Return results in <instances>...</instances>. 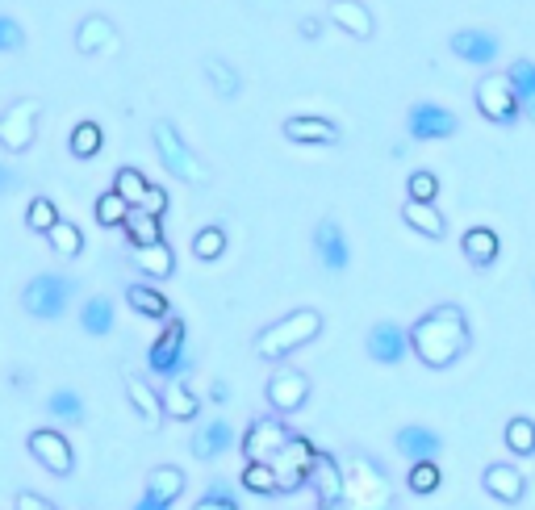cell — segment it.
Returning a JSON list of instances; mask_svg holds the SVG:
<instances>
[{"label": "cell", "instance_id": "6da1fadb", "mask_svg": "<svg viewBox=\"0 0 535 510\" xmlns=\"http://www.w3.org/2000/svg\"><path fill=\"white\" fill-rule=\"evenodd\" d=\"M406 343L427 368H452L464 352H469L473 331H469L464 310L448 301V306H435V310H427L423 318H418L406 331Z\"/></svg>", "mask_w": 535, "mask_h": 510}, {"label": "cell", "instance_id": "7a4b0ae2", "mask_svg": "<svg viewBox=\"0 0 535 510\" xmlns=\"http://www.w3.org/2000/svg\"><path fill=\"white\" fill-rule=\"evenodd\" d=\"M318 335H322V314L310 310V306H301V310H293L285 318L268 322V327L255 335V356L260 360H285V356L297 352V347L314 343Z\"/></svg>", "mask_w": 535, "mask_h": 510}, {"label": "cell", "instance_id": "3957f363", "mask_svg": "<svg viewBox=\"0 0 535 510\" xmlns=\"http://www.w3.org/2000/svg\"><path fill=\"white\" fill-rule=\"evenodd\" d=\"M389 481L381 473L377 460L352 456L343 465V502H352V510H389Z\"/></svg>", "mask_w": 535, "mask_h": 510}, {"label": "cell", "instance_id": "277c9868", "mask_svg": "<svg viewBox=\"0 0 535 510\" xmlns=\"http://www.w3.org/2000/svg\"><path fill=\"white\" fill-rule=\"evenodd\" d=\"M151 138H155V155H159V164H164L176 180H189V184H205L209 180V168L201 164V159L193 155V147L180 138V130L172 122L159 118L151 126Z\"/></svg>", "mask_w": 535, "mask_h": 510}, {"label": "cell", "instance_id": "5b68a950", "mask_svg": "<svg viewBox=\"0 0 535 510\" xmlns=\"http://www.w3.org/2000/svg\"><path fill=\"white\" fill-rule=\"evenodd\" d=\"M76 297V281L72 276H59V272H42L34 281L21 289V306L34 318H59Z\"/></svg>", "mask_w": 535, "mask_h": 510}, {"label": "cell", "instance_id": "8992f818", "mask_svg": "<svg viewBox=\"0 0 535 510\" xmlns=\"http://www.w3.org/2000/svg\"><path fill=\"white\" fill-rule=\"evenodd\" d=\"M184 339H189V331H184L180 318H164V331H159V339L151 343L147 352V364L155 377L164 381H176L189 373V347H184Z\"/></svg>", "mask_w": 535, "mask_h": 510}, {"label": "cell", "instance_id": "52a82bcc", "mask_svg": "<svg viewBox=\"0 0 535 510\" xmlns=\"http://www.w3.org/2000/svg\"><path fill=\"white\" fill-rule=\"evenodd\" d=\"M314 456H318V448L310 444L306 435H289V444L268 460L272 473H276V494H293V490H301V485L310 481Z\"/></svg>", "mask_w": 535, "mask_h": 510}, {"label": "cell", "instance_id": "ba28073f", "mask_svg": "<svg viewBox=\"0 0 535 510\" xmlns=\"http://www.w3.org/2000/svg\"><path fill=\"white\" fill-rule=\"evenodd\" d=\"M473 101H477V113H481L485 122H494V126H515L519 122L515 92H510V84H506L502 72L481 76L477 88H473Z\"/></svg>", "mask_w": 535, "mask_h": 510}, {"label": "cell", "instance_id": "9c48e42d", "mask_svg": "<svg viewBox=\"0 0 535 510\" xmlns=\"http://www.w3.org/2000/svg\"><path fill=\"white\" fill-rule=\"evenodd\" d=\"M38 109H42V101L26 97V101H17V105H9L5 113H0V147L13 151V155L30 151L34 134H38Z\"/></svg>", "mask_w": 535, "mask_h": 510}, {"label": "cell", "instance_id": "30bf717a", "mask_svg": "<svg viewBox=\"0 0 535 510\" xmlns=\"http://www.w3.org/2000/svg\"><path fill=\"white\" fill-rule=\"evenodd\" d=\"M289 427L285 419H272V414H260L247 431H243V456H247V465H268V460L281 452L289 444Z\"/></svg>", "mask_w": 535, "mask_h": 510}, {"label": "cell", "instance_id": "8fae6325", "mask_svg": "<svg viewBox=\"0 0 535 510\" xmlns=\"http://www.w3.org/2000/svg\"><path fill=\"white\" fill-rule=\"evenodd\" d=\"M264 398L276 414H293V410H301L310 402V377L301 373V368H289V364L276 368V373L268 377V385H264Z\"/></svg>", "mask_w": 535, "mask_h": 510}, {"label": "cell", "instance_id": "7c38bea8", "mask_svg": "<svg viewBox=\"0 0 535 510\" xmlns=\"http://www.w3.org/2000/svg\"><path fill=\"white\" fill-rule=\"evenodd\" d=\"M30 456L38 460L46 473H55V477H67L76 469V452H72V444H67V435L51 431V427L30 431Z\"/></svg>", "mask_w": 535, "mask_h": 510}, {"label": "cell", "instance_id": "4fadbf2b", "mask_svg": "<svg viewBox=\"0 0 535 510\" xmlns=\"http://www.w3.org/2000/svg\"><path fill=\"white\" fill-rule=\"evenodd\" d=\"M456 126H460V122H456V113L444 109V105H431V101H418V105H410V113H406V130H410L414 143H435V138H452Z\"/></svg>", "mask_w": 535, "mask_h": 510}, {"label": "cell", "instance_id": "5bb4252c", "mask_svg": "<svg viewBox=\"0 0 535 510\" xmlns=\"http://www.w3.org/2000/svg\"><path fill=\"white\" fill-rule=\"evenodd\" d=\"M314 255L327 272H343L347 264H352V247H347V235H343V226L335 218H322L314 226Z\"/></svg>", "mask_w": 535, "mask_h": 510}, {"label": "cell", "instance_id": "9a60e30c", "mask_svg": "<svg viewBox=\"0 0 535 510\" xmlns=\"http://www.w3.org/2000/svg\"><path fill=\"white\" fill-rule=\"evenodd\" d=\"M306 485H314L318 510H335V506L343 502V465H339V460H335L331 452H318Z\"/></svg>", "mask_w": 535, "mask_h": 510}, {"label": "cell", "instance_id": "2e32d148", "mask_svg": "<svg viewBox=\"0 0 535 510\" xmlns=\"http://www.w3.org/2000/svg\"><path fill=\"white\" fill-rule=\"evenodd\" d=\"M406 352H410V343L398 322H377V327L368 331V356L377 364H402Z\"/></svg>", "mask_w": 535, "mask_h": 510}, {"label": "cell", "instance_id": "e0dca14e", "mask_svg": "<svg viewBox=\"0 0 535 510\" xmlns=\"http://www.w3.org/2000/svg\"><path fill=\"white\" fill-rule=\"evenodd\" d=\"M285 138L289 143H306V147H335L339 130H335V122L318 118V113H301V118L285 122Z\"/></svg>", "mask_w": 535, "mask_h": 510}, {"label": "cell", "instance_id": "ac0fdd59", "mask_svg": "<svg viewBox=\"0 0 535 510\" xmlns=\"http://www.w3.org/2000/svg\"><path fill=\"white\" fill-rule=\"evenodd\" d=\"M498 51H502V42L490 34V30H460V34H452V55L456 59H464V63H494L498 59Z\"/></svg>", "mask_w": 535, "mask_h": 510}, {"label": "cell", "instance_id": "d6986e66", "mask_svg": "<svg viewBox=\"0 0 535 510\" xmlns=\"http://www.w3.org/2000/svg\"><path fill=\"white\" fill-rule=\"evenodd\" d=\"M481 485H485V494L506 502V506H515L527 494V477L515 465H490V469L481 473Z\"/></svg>", "mask_w": 535, "mask_h": 510}, {"label": "cell", "instance_id": "ffe728a7", "mask_svg": "<svg viewBox=\"0 0 535 510\" xmlns=\"http://www.w3.org/2000/svg\"><path fill=\"white\" fill-rule=\"evenodd\" d=\"M398 452L410 460V465H418V460H439L444 439H439V431H431V427H402L398 431Z\"/></svg>", "mask_w": 535, "mask_h": 510}, {"label": "cell", "instance_id": "44dd1931", "mask_svg": "<svg viewBox=\"0 0 535 510\" xmlns=\"http://www.w3.org/2000/svg\"><path fill=\"white\" fill-rule=\"evenodd\" d=\"M502 76H506L510 92H515L519 118H531V122H535V63H531V59H515Z\"/></svg>", "mask_w": 535, "mask_h": 510}, {"label": "cell", "instance_id": "7402d4cb", "mask_svg": "<svg viewBox=\"0 0 535 510\" xmlns=\"http://www.w3.org/2000/svg\"><path fill=\"white\" fill-rule=\"evenodd\" d=\"M159 406H164V419H176V423H193L201 414V398L189 389V381H168V389L159 393Z\"/></svg>", "mask_w": 535, "mask_h": 510}, {"label": "cell", "instance_id": "603a6c76", "mask_svg": "<svg viewBox=\"0 0 535 510\" xmlns=\"http://www.w3.org/2000/svg\"><path fill=\"white\" fill-rule=\"evenodd\" d=\"M460 251H464V260H469L473 268H490L502 255V239L494 235L490 226H473V230H464Z\"/></svg>", "mask_w": 535, "mask_h": 510}, {"label": "cell", "instance_id": "cb8c5ba5", "mask_svg": "<svg viewBox=\"0 0 535 510\" xmlns=\"http://www.w3.org/2000/svg\"><path fill=\"white\" fill-rule=\"evenodd\" d=\"M331 21L339 30H347L356 42L372 38V30H377V21H372L368 5H360V0H331Z\"/></svg>", "mask_w": 535, "mask_h": 510}, {"label": "cell", "instance_id": "d4e9b609", "mask_svg": "<svg viewBox=\"0 0 535 510\" xmlns=\"http://www.w3.org/2000/svg\"><path fill=\"white\" fill-rule=\"evenodd\" d=\"M193 456L197 460H218L226 448H235V431H230V423L226 419H209L197 435H193Z\"/></svg>", "mask_w": 535, "mask_h": 510}, {"label": "cell", "instance_id": "484cf974", "mask_svg": "<svg viewBox=\"0 0 535 510\" xmlns=\"http://www.w3.org/2000/svg\"><path fill=\"white\" fill-rule=\"evenodd\" d=\"M76 46H80L84 55L113 51V46H118V30H113V21H109V17L92 13V17H84V26L76 30Z\"/></svg>", "mask_w": 535, "mask_h": 510}, {"label": "cell", "instance_id": "4316f807", "mask_svg": "<svg viewBox=\"0 0 535 510\" xmlns=\"http://www.w3.org/2000/svg\"><path fill=\"white\" fill-rule=\"evenodd\" d=\"M126 398H130V406L138 410V419H143L147 427H159L164 423V406H159V393L143 381V377H126Z\"/></svg>", "mask_w": 535, "mask_h": 510}, {"label": "cell", "instance_id": "83f0119b", "mask_svg": "<svg viewBox=\"0 0 535 510\" xmlns=\"http://www.w3.org/2000/svg\"><path fill=\"white\" fill-rule=\"evenodd\" d=\"M184 473L176 469V465H155L151 473H147V498H155V502H164V506H172L180 494H184Z\"/></svg>", "mask_w": 535, "mask_h": 510}, {"label": "cell", "instance_id": "f1b7e54d", "mask_svg": "<svg viewBox=\"0 0 535 510\" xmlns=\"http://www.w3.org/2000/svg\"><path fill=\"white\" fill-rule=\"evenodd\" d=\"M134 264L143 268L151 281H168V276L176 272V255L168 243H151V247H134Z\"/></svg>", "mask_w": 535, "mask_h": 510}, {"label": "cell", "instance_id": "f546056e", "mask_svg": "<svg viewBox=\"0 0 535 510\" xmlns=\"http://www.w3.org/2000/svg\"><path fill=\"white\" fill-rule=\"evenodd\" d=\"M122 230L130 235V243L134 247H151V243H164V226H159V218L155 214H147V210H134L122 218Z\"/></svg>", "mask_w": 535, "mask_h": 510}, {"label": "cell", "instance_id": "4dcf8cb0", "mask_svg": "<svg viewBox=\"0 0 535 510\" xmlns=\"http://www.w3.org/2000/svg\"><path fill=\"white\" fill-rule=\"evenodd\" d=\"M402 218H406V226H410V230H418V235H427V239H444V230H448L444 214H439L435 205H418V201H406Z\"/></svg>", "mask_w": 535, "mask_h": 510}, {"label": "cell", "instance_id": "1f68e13d", "mask_svg": "<svg viewBox=\"0 0 535 510\" xmlns=\"http://www.w3.org/2000/svg\"><path fill=\"white\" fill-rule=\"evenodd\" d=\"M126 301H130V310L143 314V318H172L168 297L159 293V289H151V285H130L126 289Z\"/></svg>", "mask_w": 535, "mask_h": 510}, {"label": "cell", "instance_id": "d6a6232c", "mask_svg": "<svg viewBox=\"0 0 535 510\" xmlns=\"http://www.w3.org/2000/svg\"><path fill=\"white\" fill-rule=\"evenodd\" d=\"M80 327L88 335H109L113 331V301L109 297H88L80 310Z\"/></svg>", "mask_w": 535, "mask_h": 510}, {"label": "cell", "instance_id": "836d02e7", "mask_svg": "<svg viewBox=\"0 0 535 510\" xmlns=\"http://www.w3.org/2000/svg\"><path fill=\"white\" fill-rule=\"evenodd\" d=\"M113 180H118V184H113V193H118L130 210H134V205H143L147 184H151L143 172H138V168H118V176H113Z\"/></svg>", "mask_w": 535, "mask_h": 510}, {"label": "cell", "instance_id": "e575fe53", "mask_svg": "<svg viewBox=\"0 0 535 510\" xmlns=\"http://www.w3.org/2000/svg\"><path fill=\"white\" fill-rule=\"evenodd\" d=\"M506 448L515 452V456H531L535 452V423L531 419H523V414H515V419L506 423Z\"/></svg>", "mask_w": 535, "mask_h": 510}, {"label": "cell", "instance_id": "d590c367", "mask_svg": "<svg viewBox=\"0 0 535 510\" xmlns=\"http://www.w3.org/2000/svg\"><path fill=\"white\" fill-rule=\"evenodd\" d=\"M46 410H51L55 419H63V423H84V398L76 389H55L51 402H46Z\"/></svg>", "mask_w": 535, "mask_h": 510}, {"label": "cell", "instance_id": "8d00e7d4", "mask_svg": "<svg viewBox=\"0 0 535 510\" xmlns=\"http://www.w3.org/2000/svg\"><path fill=\"white\" fill-rule=\"evenodd\" d=\"M406 485H410V494H435L439 485H444V473H439L435 460H418L406 473Z\"/></svg>", "mask_w": 535, "mask_h": 510}, {"label": "cell", "instance_id": "74e56055", "mask_svg": "<svg viewBox=\"0 0 535 510\" xmlns=\"http://www.w3.org/2000/svg\"><path fill=\"white\" fill-rule=\"evenodd\" d=\"M205 76L214 80V88H218V97H239V88H243V80H239V72L230 67L226 59H205Z\"/></svg>", "mask_w": 535, "mask_h": 510}, {"label": "cell", "instance_id": "f35d334b", "mask_svg": "<svg viewBox=\"0 0 535 510\" xmlns=\"http://www.w3.org/2000/svg\"><path fill=\"white\" fill-rule=\"evenodd\" d=\"M101 143H105L101 126H97V122H80V126L72 130V143H67V147H72L76 159H92V155L101 151Z\"/></svg>", "mask_w": 535, "mask_h": 510}, {"label": "cell", "instance_id": "ab89813d", "mask_svg": "<svg viewBox=\"0 0 535 510\" xmlns=\"http://www.w3.org/2000/svg\"><path fill=\"white\" fill-rule=\"evenodd\" d=\"M46 239H51V247L59 251V255H67V260H72V255H80V247H84V235H80V226H72V222H55L51 230H46Z\"/></svg>", "mask_w": 535, "mask_h": 510}, {"label": "cell", "instance_id": "60d3db41", "mask_svg": "<svg viewBox=\"0 0 535 510\" xmlns=\"http://www.w3.org/2000/svg\"><path fill=\"white\" fill-rule=\"evenodd\" d=\"M406 197L418 201V205H435V197H439V176L427 172V168L410 172V180H406Z\"/></svg>", "mask_w": 535, "mask_h": 510}, {"label": "cell", "instance_id": "b9f144b4", "mask_svg": "<svg viewBox=\"0 0 535 510\" xmlns=\"http://www.w3.org/2000/svg\"><path fill=\"white\" fill-rule=\"evenodd\" d=\"M226 251V230L222 226H205L193 235V255L197 260H218V255Z\"/></svg>", "mask_w": 535, "mask_h": 510}, {"label": "cell", "instance_id": "7bdbcfd3", "mask_svg": "<svg viewBox=\"0 0 535 510\" xmlns=\"http://www.w3.org/2000/svg\"><path fill=\"white\" fill-rule=\"evenodd\" d=\"M193 510H239V498H235V490H230L226 481H214V485H209V490L197 498Z\"/></svg>", "mask_w": 535, "mask_h": 510}, {"label": "cell", "instance_id": "ee69618b", "mask_svg": "<svg viewBox=\"0 0 535 510\" xmlns=\"http://www.w3.org/2000/svg\"><path fill=\"white\" fill-rule=\"evenodd\" d=\"M243 490H251V494H276V473H272V465H243Z\"/></svg>", "mask_w": 535, "mask_h": 510}, {"label": "cell", "instance_id": "f6af8a7d", "mask_svg": "<svg viewBox=\"0 0 535 510\" xmlns=\"http://www.w3.org/2000/svg\"><path fill=\"white\" fill-rule=\"evenodd\" d=\"M126 214H130V205H126L118 193H113V189L97 197V222H101V226H122Z\"/></svg>", "mask_w": 535, "mask_h": 510}, {"label": "cell", "instance_id": "bcb514c9", "mask_svg": "<svg viewBox=\"0 0 535 510\" xmlns=\"http://www.w3.org/2000/svg\"><path fill=\"white\" fill-rule=\"evenodd\" d=\"M26 222H30V230H51L55 222H59V210H55V201L51 197H34L30 201V210H26Z\"/></svg>", "mask_w": 535, "mask_h": 510}, {"label": "cell", "instance_id": "7dc6e473", "mask_svg": "<svg viewBox=\"0 0 535 510\" xmlns=\"http://www.w3.org/2000/svg\"><path fill=\"white\" fill-rule=\"evenodd\" d=\"M26 42V34H21V26L9 17V13H0V51H17V46Z\"/></svg>", "mask_w": 535, "mask_h": 510}, {"label": "cell", "instance_id": "c3c4849f", "mask_svg": "<svg viewBox=\"0 0 535 510\" xmlns=\"http://www.w3.org/2000/svg\"><path fill=\"white\" fill-rule=\"evenodd\" d=\"M138 210H147V214H155V218H164V210H168V193L159 189V184H147V197H143V205Z\"/></svg>", "mask_w": 535, "mask_h": 510}, {"label": "cell", "instance_id": "681fc988", "mask_svg": "<svg viewBox=\"0 0 535 510\" xmlns=\"http://www.w3.org/2000/svg\"><path fill=\"white\" fill-rule=\"evenodd\" d=\"M17 510H55V506H51V502H46L42 494L26 490V494H17Z\"/></svg>", "mask_w": 535, "mask_h": 510}, {"label": "cell", "instance_id": "f907efd6", "mask_svg": "<svg viewBox=\"0 0 535 510\" xmlns=\"http://www.w3.org/2000/svg\"><path fill=\"white\" fill-rule=\"evenodd\" d=\"M17 184H21V176H17L13 168H5V164H0V193H13Z\"/></svg>", "mask_w": 535, "mask_h": 510}, {"label": "cell", "instance_id": "816d5d0a", "mask_svg": "<svg viewBox=\"0 0 535 510\" xmlns=\"http://www.w3.org/2000/svg\"><path fill=\"white\" fill-rule=\"evenodd\" d=\"M134 510H172V506H164V502H155V498H147V494H143V498L134 502Z\"/></svg>", "mask_w": 535, "mask_h": 510}, {"label": "cell", "instance_id": "f5cc1de1", "mask_svg": "<svg viewBox=\"0 0 535 510\" xmlns=\"http://www.w3.org/2000/svg\"><path fill=\"white\" fill-rule=\"evenodd\" d=\"M301 34H306V38H318V34H322V21L306 17V21H301Z\"/></svg>", "mask_w": 535, "mask_h": 510}, {"label": "cell", "instance_id": "db71d44e", "mask_svg": "<svg viewBox=\"0 0 535 510\" xmlns=\"http://www.w3.org/2000/svg\"><path fill=\"white\" fill-rule=\"evenodd\" d=\"M209 398H214V402H226V385H222V381H214V389H209Z\"/></svg>", "mask_w": 535, "mask_h": 510}]
</instances>
